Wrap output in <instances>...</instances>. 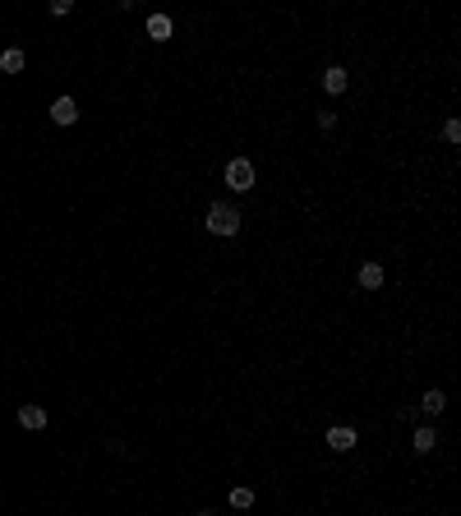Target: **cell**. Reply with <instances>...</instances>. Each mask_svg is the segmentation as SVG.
Listing matches in <instances>:
<instances>
[{"label": "cell", "mask_w": 461, "mask_h": 516, "mask_svg": "<svg viewBox=\"0 0 461 516\" xmlns=\"http://www.w3.org/2000/svg\"><path fill=\"white\" fill-rule=\"evenodd\" d=\"M346 83H351V74H346L341 65H328V69H323V92L337 97V92H346Z\"/></svg>", "instance_id": "obj_4"}, {"label": "cell", "mask_w": 461, "mask_h": 516, "mask_svg": "<svg viewBox=\"0 0 461 516\" xmlns=\"http://www.w3.org/2000/svg\"><path fill=\"white\" fill-rule=\"evenodd\" d=\"M411 447H415V452H433V447H438V433H433V429H415Z\"/></svg>", "instance_id": "obj_11"}, {"label": "cell", "mask_w": 461, "mask_h": 516, "mask_svg": "<svg viewBox=\"0 0 461 516\" xmlns=\"http://www.w3.org/2000/svg\"><path fill=\"white\" fill-rule=\"evenodd\" d=\"M231 507H240V512H245V507H254V488H249V484H235V488H231Z\"/></svg>", "instance_id": "obj_12"}, {"label": "cell", "mask_w": 461, "mask_h": 516, "mask_svg": "<svg viewBox=\"0 0 461 516\" xmlns=\"http://www.w3.org/2000/svg\"><path fill=\"white\" fill-rule=\"evenodd\" d=\"M51 120H56V125H74L78 120L74 97H56V102H51Z\"/></svg>", "instance_id": "obj_5"}, {"label": "cell", "mask_w": 461, "mask_h": 516, "mask_svg": "<svg viewBox=\"0 0 461 516\" xmlns=\"http://www.w3.org/2000/svg\"><path fill=\"white\" fill-rule=\"evenodd\" d=\"M328 447H332V452H351L355 442H360V433H355V429H346V424H337V429H328Z\"/></svg>", "instance_id": "obj_3"}, {"label": "cell", "mask_w": 461, "mask_h": 516, "mask_svg": "<svg viewBox=\"0 0 461 516\" xmlns=\"http://www.w3.org/2000/svg\"><path fill=\"white\" fill-rule=\"evenodd\" d=\"M226 189H235V194H249L254 189V166H249V157H235L226 166Z\"/></svg>", "instance_id": "obj_2"}, {"label": "cell", "mask_w": 461, "mask_h": 516, "mask_svg": "<svg viewBox=\"0 0 461 516\" xmlns=\"http://www.w3.org/2000/svg\"><path fill=\"white\" fill-rule=\"evenodd\" d=\"M203 226L213 230V235H235V230H240V213H235L231 203H213L208 217H203Z\"/></svg>", "instance_id": "obj_1"}, {"label": "cell", "mask_w": 461, "mask_h": 516, "mask_svg": "<svg viewBox=\"0 0 461 516\" xmlns=\"http://www.w3.org/2000/svg\"><path fill=\"white\" fill-rule=\"evenodd\" d=\"M19 424L23 429H46V410L42 406H19Z\"/></svg>", "instance_id": "obj_9"}, {"label": "cell", "mask_w": 461, "mask_h": 516, "mask_svg": "<svg viewBox=\"0 0 461 516\" xmlns=\"http://www.w3.org/2000/svg\"><path fill=\"white\" fill-rule=\"evenodd\" d=\"M69 10H74V0H56V5H51V14H56V19H65Z\"/></svg>", "instance_id": "obj_14"}, {"label": "cell", "mask_w": 461, "mask_h": 516, "mask_svg": "<svg viewBox=\"0 0 461 516\" xmlns=\"http://www.w3.org/2000/svg\"><path fill=\"white\" fill-rule=\"evenodd\" d=\"M443 138H447V143H461V125L447 120V125H443Z\"/></svg>", "instance_id": "obj_13"}, {"label": "cell", "mask_w": 461, "mask_h": 516, "mask_svg": "<svg viewBox=\"0 0 461 516\" xmlns=\"http://www.w3.org/2000/svg\"><path fill=\"white\" fill-rule=\"evenodd\" d=\"M171 32H175V23L167 14H148V42H167Z\"/></svg>", "instance_id": "obj_6"}, {"label": "cell", "mask_w": 461, "mask_h": 516, "mask_svg": "<svg viewBox=\"0 0 461 516\" xmlns=\"http://www.w3.org/2000/svg\"><path fill=\"white\" fill-rule=\"evenodd\" d=\"M420 410H425V415H443V410H447V396L438 392V387H429V392L420 396Z\"/></svg>", "instance_id": "obj_8"}, {"label": "cell", "mask_w": 461, "mask_h": 516, "mask_svg": "<svg viewBox=\"0 0 461 516\" xmlns=\"http://www.w3.org/2000/svg\"><path fill=\"white\" fill-rule=\"evenodd\" d=\"M360 286H365V290L383 286V263H360Z\"/></svg>", "instance_id": "obj_7"}, {"label": "cell", "mask_w": 461, "mask_h": 516, "mask_svg": "<svg viewBox=\"0 0 461 516\" xmlns=\"http://www.w3.org/2000/svg\"><path fill=\"white\" fill-rule=\"evenodd\" d=\"M194 516H217V512H208V507H203V512H194Z\"/></svg>", "instance_id": "obj_15"}, {"label": "cell", "mask_w": 461, "mask_h": 516, "mask_svg": "<svg viewBox=\"0 0 461 516\" xmlns=\"http://www.w3.org/2000/svg\"><path fill=\"white\" fill-rule=\"evenodd\" d=\"M23 65H28V56H23V51H19V46H10V51H5V56H0V69H5V74H19V69H23Z\"/></svg>", "instance_id": "obj_10"}]
</instances>
